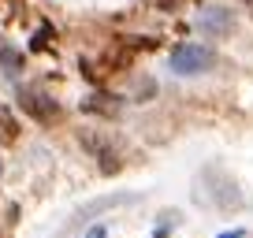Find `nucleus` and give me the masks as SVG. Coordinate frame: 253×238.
Here are the masks:
<instances>
[{
    "label": "nucleus",
    "instance_id": "8",
    "mask_svg": "<svg viewBox=\"0 0 253 238\" xmlns=\"http://www.w3.org/2000/svg\"><path fill=\"white\" fill-rule=\"evenodd\" d=\"M246 4H250V8H253V0H246Z\"/></svg>",
    "mask_w": 253,
    "mask_h": 238
},
{
    "label": "nucleus",
    "instance_id": "6",
    "mask_svg": "<svg viewBox=\"0 0 253 238\" xmlns=\"http://www.w3.org/2000/svg\"><path fill=\"white\" fill-rule=\"evenodd\" d=\"M48 38H56V34H52V26H41V30L34 34L30 48H34V52H41V48H48Z\"/></svg>",
    "mask_w": 253,
    "mask_h": 238
},
{
    "label": "nucleus",
    "instance_id": "3",
    "mask_svg": "<svg viewBox=\"0 0 253 238\" xmlns=\"http://www.w3.org/2000/svg\"><path fill=\"white\" fill-rule=\"evenodd\" d=\"M198 26L209 34V38H223V34H231V11L227 8H205L201 11V19H198Z\"/></svg>",
    "mask_w": 253,
    "mask_h": 238
},
{
    "label": "nucleus",
    "instance_id": "7",
    "mask_svg": "<svg viewBox=\"0 0 253 238\" xmlns=\"http://www.w3.org/2000/svg\"><path fill=\"white\" fill-rule=\"evenodd\" d=\"M220 238H242V231H227V235H220Z\"/></svg>",
    "mask_w": 253,
    "mask_h": 238
},
{
    "label": "nucleus",
    "instance_id": "2",
    "mask_svg": "<svg viewBox=\"0 0 253 238\" xmlns=\"http://www.w3.org/2000/svg\"><path fill=\"white\" fill-rule=\"evenodd\" d=\"M19 108H23L26 116H34L38 123L60 119V104H56L52 97H45L41 89H19Z\"/></svg>",
    "mask_w": 253,
    "mask_h": 238
},
{
    "label": "nucleus",
    "instance_id": "5",
    "mask_svg": "<svg viewBox=\"0 0 253 238\" xmlns=\"http://www.w3.org/2000/svg\"><path fill=\"white\" fill-rule=\"evenodd\" d=\"M0 64H4V67H11V71H19V67H23V56H19L15 48H8V45H4V38H0Z\"/></svg>",
    "mask_w": 253,
    "mask_h": 238
},
{
    "label": "nucleus",
    "instance_id": "4",
    "mask_svg": "<svg viewBox=\"0 0 253 238\" xmlns=\"http://www.w3.org/2000/svg\"><path fill=\"white\" fill-rule=\"evenodd\" d=\"M15 138H19V123H15V116L0 104V145H11Z\"/></svg>",
    "mask_w": 253,
    "mask_h": 238
},
{
    "label": "nucleus",
    "instance_id": "1",
    "mask_svg": "<svg viewBox=\"0 0 253 238\" xmlns=\"http://www.w3.org/2000/svg\"><path fill=\"white\" fill-rule=\"evenodd\" d=\"M216 64V52L209 45H179L171 52V71L179 75H201Z\"/></svg>",
    "mask_w": 253,
    "mask_h": 238
}]
</instances>
